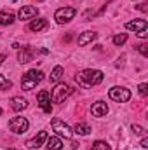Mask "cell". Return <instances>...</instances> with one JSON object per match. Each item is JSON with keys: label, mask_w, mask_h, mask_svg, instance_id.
<instances>
[{"label": "cell", "mask_w": 148, "mask_h": 150, "mask_svg": "<svg viewBox=\"0 0 148 150\" xmlns=\"http://www.w3.org/2000/svg\"><path fill=\"white\" fill-rule=\"evenodd\" d=\"M75 80H77V84L80 86V87H92V86H98L99 82H103V72L101 70H92V68H89V70H84V72H80V74L75 77Z\"/></svg>", "instance_id": "1"}, {"label": "cell", "mask_w": 148, "mask_h": 150, "mask_svg": "<svg viewBox=\"0 0 148 150\" xmlns=\"http://www.w3.org/2000/svg\"><path fill=\"white\" fill-rule=\"evenodd\" d=\"M44 80V72L42 70H37V68H32L28 70L26 74L23 75V80H21V87L26 89V91H32L38 82Z\"/></svg>", "instance_id": "2"}, {"label": "cell", "mask_w": 148, "mask_h": 150, "mask_svg": "<svg viewBox=\"0 0 148 150\" xmlns=\"http://www.w3.org/2000/svg\"><path fill=\"white\" fill-rule=\"evenodd\" d=\"M70 94H72V87L68 84H56V87L52 89V94H51V101L52 103H61Z\"/></svg>", "instance_id": "3"}, {"label": "cell", "mask_w": 148, "mask_h": 150, "mask_svg": "<svg viewBox=\"0 0 148 150\" xmlns=\"http://www.w3.org/2000/svg\"><path fill=\"white\" fill-rule=\"evenodd\" d=\"M30 127V122L25 119V117H14L9 120V129L16 134H21V133H26Z\"/></svg>", "instance_id": "4"}, {"label": "cell", "mask_w": 148, "mask_h": 150, "mask_svg": "<svg viewBox=\"0 0 148 150\" xmlns=\"http://www.w3.org/2000/svg\"><path fill=\"white\" fill-rule=\"evenodd\" d=\"M75 14H77V11H75L73 7H61V9H58V11H56L54 19H56L59 25H63V23L72 21V19L75 18Z\"/></svg>", "instance_id": "5"}, {"label": "cell", "mask_w": 148, "mask_h": 150, "mask_svg": "<svg viewBox=\"0 0 148 150\" xmlns=\"http://www.w3.org/2000/svg\"><path fill=\"white\" fill-rule=\"evenodd\" d=\"M108 94H110L111 100L117 101V103H125V101L131 100V91L125 89V87H111Z\"/></svg>", "instance_id": "6"}, {"label": "cell", "mask_w": 148, "mask_h": 150, "mask_svg": "<svg viewBox=\"0 0 148 150\" xmlns=\"http://www.w3.org/2000/svg\"><path fill=\"white\" fill-rule=\"evenodd\" d=\"M52 131H56V134L63 136V138H72V134H73V131L70 129V126L65 124L59 119H52Z\"/></svg>", "instance_id": "7"}, {"label": "cell", "mask_w": 148, "mask_h": 150, "mask_svg": "<svg viewBox=\"0 0 148 150\" xmlns=\"http://www.w3.org/2000/svg\"><path fill=\"white\" fill-rule=\"evenodd\" d=\"M37 103L45 113L52 112V105H51V93L49 91H40L37 94Z\"/></svg>", "instance_id": "8"}, {"label": "cell", "mask_w": 148, "mask_h": 150, "mask_svg": "<svg viewBox=\"0 0 148 150\" xmlns=\"http://www.w3.org/2000/svg\"><path fill=\"white\" fill-rule=\"evenodd\" d=\"M33 56H35V51H33V47H30V45H25V47L19 51V54H18V61H19L21 65H25V63H30V61H33Z\"/></svg>", "instance_id": "9"}, {"label": "cell", "mask_w": 148, "mask_h": 150, "mask_svg": "<svg viewBox=\"0 0 148 150\" xmlns=\"http://www.w3.org/2000/svg\"><path fill=\"white\" fill-rule=\"evenodd\" d=\"M47 138H49V136H47V133H45V131H40L35 138H32V140H28V142H26V147H28V149H32V150H37V149H40V147L44 145V142H45Z\"/></svg>", "instance_id": "10"}, {"label": "cell", "mask_w": 148, "mask_h": 150, "mask_svg": "<svg viewBox=\"0 0 148 150\" xmlns=\"http://www.w3.org/2000/svg\"><path fill=\"white\" fill-rule=\"evenodd\" d=\"M37 7H33V5H23L21 9H19V12H18V16H19V19H33L35 16H37Z\"/></svg>", "instance_id": "11"}, {"label": "cell", "mask_w": 148, "mask_h": 150, "mask_svg": "<svg viewBox=\"0 0 148 150\" xmlns=\"http://www.w3.org/2000/svg\"><path fill=\"white\" fill-rule=\"evenodd\" d=\"M91 112H92L94 117H105L108 113V105L105 101H96V103H92Z\"/></svg>", "instance_id": "12"}, {"label": "cell", "mask_w": 148, "mask_h": 150, "mask_svg": "<svg viewBox=\"0 0 148 150\" xmlns=\"http://www.w3.org/2000/svg\"><path fill=\"white\" fill-rule=\"evenodd\" d=\"M147 26H148L147 19H134V21L125 23V28H127V30H132V32H141V30H147Z\"/></svg>", "instance_id": "13"}, {"label": "cell", "mask_w": 148, "mask_h": 150, "mask_svg": "<svg viewBox=\"0 0 148 150\" xmlns=\"http://www.w3.org/2000/svg\"><path fill=\"white\" fill-rule=\"evenodd\" d=\"M28 107V101L25 100V98H21V96H14L12 100H11V108L14 110V112H21V110H25Z\"/></svg>", "instance_id": "14"}, {"label": "cell", "mask_w": 148, "mask_h": 150, "mask_svg": "<svg viewBox=\"0 0 148 150\" xmlns=\"http://www.w3.org/2000/svg\"><path fill=\"white\" fill-rule=\"evenodd\" d=\"M98 37V33H94V32H84V33H80L78 35V45H87V44H91L92 40H96Z\"/></svg>", "instance_id": "15"}, {"label": "cell", "mask_w": 148, "mask_h": 150, "mask_svg": "<svg viewBox=\"0 0 148 150\" xmlns=\"http://www.w3.org/2000/svg\"><path fill=\"white\" fill-rule=\"evenodd\" d=\"M45 142H47V149L49 150H61L63 149V142H61L59 136H51Z\"/></svg>", "instance_id": "16"}, {"label": "cell", "mask_w": 148, "mask_h": 150, "mask_svg": "<svg viewBox=\"0 0 148 150\" xmlns=\"http://www.w3.org/2000/svg\"><path fill=\"white\" fill-rule=\"evenodd\" d=\"M47 25H49V23H47V19H33V21L30 23V30L38 33V32L45 30V28H47Z\"/></svg>", "instance_id": "17"}, {"label": "cell", "mask_w": 148, "mask_h": 150, "mask_svg": "<svg viewBox=\"0 0 148 150\" xmlns=\"http://www.w3.org/2000/svg\"><path fill=\"white\" fill-rule=\"evenodd\" d=\"M73 133H75V134H80V136H87V134L91 133V127H89V124L78 122V124L73 127Z\"/></svg>", "instance_id": "18"}, {"label": "cell", "mask_w": 148, "mask_h": 150, "mask_svg": "<svg viewBox=\"0 0 148 150\" xmlns=\"http://www.w3.org/2000/svg\"><path fill=\"white\" fill-rule=\"evenodd\" d=\"M14 23V14L12 12H4L0 11V25L7 26V25H12Z\"/></svg>", "instance_id": "19"}, {"label": "cell", "mask_w": 148, "mask_h": 150, "mask_svg": "<svg viewBox=\"0 0 148 150\" xmlns=\"http://www.w3.org/2000/svg\"><path fill=\"white\" fill-rule=\"evenodd\" d=\"M65 74V70H63V67H56L54 70H52V74H51V82H58L61 77Z\"/></svg>", "instance_id": "20"}, {"label": "cell", "mask_w": 148, "mask_h": 150, "mask_svg": "<svg viewBox=\"0 0 148 150\" xmlns=\"http://www.w3.org/2000/svg\"><path fill=\"white\" fill-rule=\"evenodd\" d=\"M91 150H110V145H108L106 142H103V140H98V142L92 143Z\"/></svg>", "instance_id": "21"}, {"label": "cell", "mask_w": 148, "mask_h": 150, "mask_svg": "<svg viewBox=\"0 0 148 150\" xmlns=\"http://www.w3.org/2000/svg\"><path fill=\"white\" fill-rule=\"evenodd\" d=\"M12 87V82L9 79H5L4 75H0V91H5V89H11Z\"/></svg>", "instance_id": "22"}, {"label": "cell", "mask_w": 148, "mask_h": 150, "mask_svg": "<svg viewBox=\"0 0 148 150\" xmlns=\"http://www.w3.org/2000/svg\"><path fill=\"white\" fill-rule=\"evenodd\" d=\"M125 40H127V35L125 33H120V35H115L113 37V44L115 45H122V44H125Z\"/></svg>", "instance_id": "23"}, {"label": "cell", "mask_w": 148, "mask_h": 150, "mask_svg": "<svg viewBox=\"0 0 148 150\" xmlns=\"http://www.w3.org/2000/svg\"><path fill=\"white\" fill-rule=\"evenodd\" d=\"M131 129H132V133H134V134H138V136H143V134H145L143 127H141V126H138V124H132V126H131Z\"/></svg>", "instance_id": "24"}, {"label": "cell", "mask_w": 148, "mask_h": 150, "mask_svg": "<svg viewBox=\"0 0 148 150\" xmlns=\"http://www.w3.org/2000/svg\"><path fill=\"white\" fill-rule=\"evenodd\" d=\"M138 89H140V94H141V96H147V94H148V84H145V82H143V84H140V87H138Z\"/></svg>", "instance_id": "25"}, {"label": "cell", "mask_w": 148, "mask_h": 150, "mask_svg": "<svg viewBox=\"0 0 148 150\" xmlns=\"http://www.w3.org/2000/svg\"><path fill=\"white\" fill-rule=\"evenodd\" d=\"M138 51H140L143 56H148V45L147 44H140V45H138Z\"/></svg>", "instance_id": "26"}, {"label": "cell", "mask_w": 148, "mask_h": 150, "mask_svg": "<svg viewBox=\"0 0 148 150\" xmlns=\"http://www.w3.org/2000/svg\"><path fill=\"white\" fill-rule=\"evenodd\" d=\"M141 147H143V149H148V138L147 136H143V140H141Z\"/></svg>", "instance_id": "27"}, {"label": "cell", "mask_w": 148, "mask_h": 150, "mask_svg": "<svg viewBox=\"0 0 148 150\" xmlns=\"http://www.w3.org/2000/svg\"><path fill=\"white\" fill-rule=\"evenodd\" d=\"M138 11H143V12H147V11H148L147 4H140V5H138Z\"/></svg>", "instance_id": "28"}, {"label": "cell", "mask_w": 148, "mask_h": 150, "mask_svg": "<svg viewBox=\"0 0 148 150\" xmlns=\"http://www.w3.org/2000/svg\"><path fill=\"white\" fill-rule=\"evenodd\" d=\"M148 33H147V30H141V32H138V37H141V38H145Z\"/></svg>", "instance_id": "29"}, {"label": "cell", "mask_w": 148, "mask_h": 150, "mask_svg": "<svg viewBox=\"0 0 148 150\" xmlns=\"http://www.w3.org/2000/svg\"><path fill=\"white\" fill-rule=\"evenodd\" d=\"M4 61H5V54H0V65H2Z\"/></svg>", "instance_id": "30"}, {"label": "cell", "mask_w": 148, "mask_h": 150, "mask_svg": "<svg viewBox=\"0 0 148 150\" xmlns=\"http://www.w3.org/2000/svg\"><path fill=\"white\" fill-rule=\"evenodd\" d=\"M0 113H2V108H0Z\"/></svg>", "instance_id": "31"}, {"label": "cell", "mask_w": 148, "mask_h": 150, "mask_svg": "<svg viewBox=\"0 0 148 150\" xmlns=\"http://www.w3.org/2000/svg\"><path fill=\"white\" fill-rule=\"evenodd\" d=\"M9 150H14V149H9Z\"/></svg>", "instance_id": "32"}, {"label": "cell", "mask_w": 148, "mask_h": 150, "mask_svg": "<svg viewBox=\"0 0 148 150\" xmlns=\"http://www.w3.org/2000/svg\"><path fill=\"white\" fill-rule=\"evenodd\" d=\"M40 2H42V0H40Z\"/></svg>", "instance_id": "33"}]
</instances>
